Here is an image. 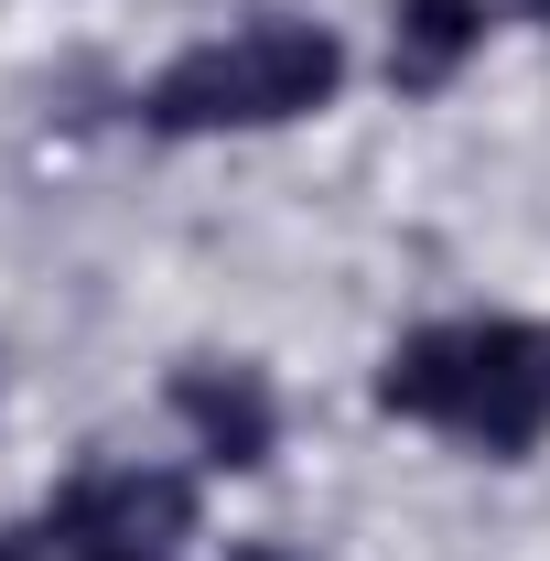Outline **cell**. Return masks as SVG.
<instances>
[{
	"instance_id": "7a4b0ae2",
	"label": "cell",
	"mask_w": 550,
	"mask_h": 561,
	"mask_svg": "<svg viewBox=\"0 0 550 561\" xmlns=\"http://www.w3.org/2000/svg\"><path fill=\"white\" fill-rule=\"evenodd\" d=\"M345 87V44L324 22H249L227 44H195L151 76L140 119L162 140H195V130H271V119H313L324 98Z\"/></svg>"
},
{
	"instance_id": "3957f363",
	"label": "cell",
	"mask_w": 550,
	"mask_h": 561,
	"mask_svg": "<svg viewBox=\"0 0 550 561\" xmlns=\"http://www.w3.org/2000/svg\"><path fill=\"white\" fill-rule=\"evenodd\" d=\"M44 561H184L195 540V486L173 465H119V476H87L33 518Z\"/></svg>"
},
{
	"instance_id": "8992f818",
	"label": "cell",
	"mask_w": 550,
	"mask_h": 561,
	"mask_svg": "<svg viewBox=\"0 0 550 561\" xmlns=\"http://www.w3.org/2000/svg\"><path fill=\"white\" fill-rule=\"evenodd\" d=\"M0 561H44V540L33 529H0Z\"/></svg>"
},
{
	"instance_id": "277c9868",
	"label": "cell",
	"mask_w": 550,
	"mask_h": 561,
	"mask_svg": "<svg viewBox=\"0 0 550 561\" xmlns=\"http://www.w3.org/2000/svg\"><path fill=\"white\" fill-rule=\"evenodd\" d=\"M173 411L195 421V443H206L216 465H238V476H249V465H271V389H260V378H249V367H184V378H173Z\"/></svg>"
},
{
	"instance_id": "ba28073f",
	"label": "cell",
	"mask_w": 550,
	"mask_h": 561,
	"mask_svg": "<svg viewBox=\"0 0 550 561\" xmlns=\"http://www.w3.org/2000/svg\"><path fill=\"white\" fill-rule=\"evenodd\" d=\"M238 561H280V551H238Z\"/></svg>"
},
{
	"instance_id": "6da1fadb",
	"label": "cell",
	"mask_w": 550,
	"mask_h": 561,
	"mask_svg": "<svg viewBox=\"0 0 550 561\" xmlns=\"http://www.w3.org/2000/svg\"><path fill=\"white\" fill-rule=\"evenodd\" d=\"M378 400L400 421H443V432H465L485 454H529L550 432V335L540 324H507V313L421 324V335L389 346Z\"/></svg>"
},
{
	"instance_id": "5b68a950",
	"label": "cell",
	"mask_w": 550,
	"mask_h": 561,
	"mask_svg": "<svg viewBox=\"0 0 550 561\" xmlns=\"http://www.w3.org/2000/svg\"><path fill=\"white\" fill-rule=\"evenodd\" d=\"M485 44V0H400V33H389V76L400 87H443Z\"/></svg>"
},
{
	"instance_id": "52a82bcc",
	"label": "cell",
	"mask_w": 550,
	"mask_h": 561,
	"mask_svg": "<svg viewBox=\"0 0 550 561\" xmlns=\"http://www.w3.org/2000/svg\"><path fill=\"white\" fill-rule=\"evenodd\" d=\"M518 11H529V22H550V0H518Z\"/></svg>"
}]
</instances>
